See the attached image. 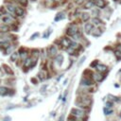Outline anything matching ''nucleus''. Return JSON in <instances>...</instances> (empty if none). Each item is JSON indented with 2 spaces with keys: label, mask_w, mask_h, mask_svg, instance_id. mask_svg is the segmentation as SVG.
Segmentation results:
<instances>
[{
  "label": "nucleus",
  "mask_w": 121,
  "mask_h": 121,
  "mask_svg": "<svg viewBox=\"0 0 121 121\" xmlns=\"http://www.w3.org/2000/svg\"><path fill=\"white\" fill-rule=\"evenodd\" d=\"M17 16H23L24 13H25V11H24V10L22 8H19V7H15V12H14Z\"/></svg>",
  "instance_id": "6e6552de"
},
{
  "label": "nucleus",
  "mask_w": 121,
  "mask_h": 121,
  "mask_svg": "<svg viewBox=\"0 0 121 121\" xmlns=\"http://www.w3.org/2000/svg\"><path fill=\"white\" fill-rule=\"evenodd\" d=\"M71 114L74 116H77V117H83L84 116V112L81 111V110H79V109H73L71 112Z\"/></svg>",
  "instance_id": "f03ea898"
},
{
  "label": "nucleus",
  "mask_w": 121,
  "mask_h": 121,
  "mask_svg": "<svg viewBox=\"0 0 121 121\" xmlns=\"http://www.w3.org/2000/svg\"><path fill=\"white\" fill-rule=\"evenodd\" d=\"M81 84H82V85H92V84H93V81H92L90 79L84 78V79L81 80Z\"/></svg>",
  "instance_id": "9d476101"
},
{
  "label": "nucleus",
  "mask_w": 121,
  "mask_h": 121,
  "mask_svg": "<svg viewBox=\"0 0 121 121\" xmlns=\"http://www.w3.org/2000/svg\"><path fill=\"white\" fill-rule=\"evenodd\" d=\"M93 35L94 36H100L101 35V31L99 29H95V31L93 32Z\"/></svg>",
  "instance_id": "5701e85b"
},
{
  "label": "nucleus",
  "mask_w": 121,
  "mask_h": 121,
  "mask_svg": "<svg viewBox=\"0 0 121 121\" xmlns=\"http://www.w3.org/2000/svg\"><path fill=\"white\" fill-rule=\"evenodd\" d=\"M32 1H35V0H32Z\"/></svg>",
  "instance_id": "473e14b6"
},
{
  "label": "nucleus",
  "mask_w": 121,
  "mask_h": 121,
  "mask_svg": "<svg viewBox=\"0 0 121 121\" xmlns=\"http://www.w3.org/2000/svg\"><path fill=\"white\" fill-rule=\"evenodd\" d=\"M93 5H94V2L93 1H89V2H87L86 4H85V9H90V8H92L93 7Z\"/></svg>",
  "instance_id": "4be33fe9"
},
{
  "label": "nucleus",
  "mask_w": 121,
  "mask_h": 121,
  "mask_svg": "<svg viewBox=\"0 0 121 121\" xmlns=\"http://www.w3.org/2000/svg\"><path fill=\"white\" fill-rule=\"evenodd\" d=\"M96 70H98L99 72H100V73H102V72H105L107 70V66L106 65H103V64H98L95 66Z\"/></svg>",
  "instance_id": "0eeeda50"
},
{
  "label": "nucleus",
  "mask_w": 121,
  "mask_h": 121,
  "mask_svg": "<svg viewBox=\"0 0 121 121\" xmlns=\"http://www.w3.org/2000/svg\"><path fill=\"white\" fill-rule=\"evenodd\" d=\"M93 23L95 24V25H100V24H101V21H100L99 18H94V19H93Z\"/></svg>",
  "instance_id": "b1692460"
},
{
  "label": "nucleus",
  "mask_w": 121,
  "mask_h": 121,
  "mask_svg": "<svg viewBox=\"0 0 121 121\" xmlns=\"http://www.w3.org/2000/svg\"><path fill=\"white\" fill-rule=\"evenodd\" d=\"M4 120H5V121H10V120H11V117H6Z\"/></svg>",
  "instance_id": "7c9ffc66"
},
{
  "label": "nucleus",
  "mask_w": 121,
  "mask_h": 121,
  "mask_svg": "<svg viewBox=\"0 0 121 121\" xmlns=\"http://www.w3.org/2000/svg\"><path fill=\"white\" fill-rule=\"evenodd\" d=\"M103 111H104V114H105L106 115H108V114H111L113 113V111H112L110 108H107V107H105Z\"/></svg>",
  "instance_id": "412c9836"
},
{
  "label": "nucleus",
  "mask_w": 121,
  "mask_h": 121,
  "mask_svg": "<svg viewBox=\"0 0 121 121\" xmlns=\"http://www.w3.org/2000/svg\"><path fill=\"white\" fill-rule=\"evenodd\" d=\"M94 78H95V80L96 81H101L103 80V77H102L101 74H95V75H94Z\"/></svg>",
  "instance_id": "f3484780"
},
{
  "label": "nucleus",
  "mask_w": 121,
  "mask_h": 121,
  "mask_svg": "<svg viewBox=\"0 0 121 121\" xmlns=\"http://www.w3.org/2000/svg\"><path fill=\"white\" fill-rule=\"evenodd\" d=\"M47 53H48V55H49L50 57H54L57 54V48H56V46H54V45L49 46V47H48Z\"/></svg>",
  "instance_id": "7ed1b4c3"
},
{
  "label": "nucleus",
  "mask_w": 121,
  "mask_h": 121,
  "mask_svg": "<svg viewBox=\"0 0 121 121\" xmlns=\"http://www.w3.org/2000/svg\"><path fill=\"white\" fill-rule=\"evenodd\" d=\"M81 18H82V20H83L84 22H86L87 20H89L90 16H89L88 13H82V14H81Z\"/></svg>",
  "instance_id": "aec40b11"
},
{
  "label": "nucleus",
  "mask_w": 121,
  "mask_h": 121,
  "mask_svg": "<svg viewBox=\"0 0 121 121\" xmlns=\"http://www.w3.org/2000/svg\"><path fill=\"white\" fill-rule=\"evenodd\" d=\"M3 21H4L5 23H7V24H12V23L14 22V19H13L11 15H5V16L3 17Z\"/></svg>",
  "instance_id": "423d86ee"
},
{
  "label": "nucleus",
  "mask_w": 121,
  "mask_h": 121,
  "mask_svg": "<svg viewBox=\"0 0 121 121\" xmlns=\"http://www.w3.org/2000/svg\"><path fill=\"white\" fill-rule=\"evenodd\" d=\"M27 56H28V53H27V52H24V53H21V58H22V59H24V60H25V59H27V58H28Z\"/></svg>",
  "instance_id": "bb28decb"
},
{
  "label": "nucleus",
  "mask_w": 121,
  "mask_h": 121,
  "mask_svg": "<svg viewBox=\"0 0 121 121\" xmlns=\"http://www.w3.org/2000/svg\"><path fill=\"white\" fill-rule=\"evenodd\" d=\"M17 58H18V53H17V52H13V53L11 54V60L12 62L16 61Z\"/></svg>",
  "instance_id": "a211bd4d"
},
{
  "label": "nucleus",
  "mask_w": 121,
  "mask_h": 121,
  "mask_svg": "<svg viewBox=\"0 0 121 121\" xmlns=\"http://www.w3.org/2000/svg\"><path fill=\"white\" fill-rule=\"evenodd\" d=\"M64 18V14L62 12V13H58L57 14V16H56V18H55V21H59V20H61V19H63Z\"/></svg>",
  "instance_id": "6ab92c4d"
},
{
  "label": "nucleus",
  "mask_w": 121,
  "mask_h": 121,
  "mask_svg": "<svg viewBox=\"0 0 121 121\" xmlns=\"http://www.w3.org/2000/svg\"><path fill=\"white\" fill-rule=\"evenodd\" d=\"M55 2H59V1H61V0H54Z\"/></svg>",
  "instance_id": "2f4dec72"
},
{
  "label": "nucleus",
  "mask_w": 121,
  "mask_h": 121,
  "mask_svg": "<svg viewBox=\"0 0 121 121\" xmlns=\"http://www.w3.org/2000/svg\"><path fill=\"white\" fill-rule=\"evenodd\" d=\"M94 4L95 6H98L99 8H104L106 6V2L104 1V0H95V1L94 2Z\"/></svg>",
  "instance_id": "39448f33"
},
{
  "label": "nucleus",
  "mask_w": 121,
  "mask_h": 121,
  "mask_svg": "<svg viewBox=\"0 0 121 121\" xmlns=\"http://www.w3.org/2000/svg\"><path fill=\"white\" fill-rule=\"evenodd\" d=\"M71 43H72V42H71L68 38H62V41H61L62 45L64 46V47H69V46L71 45Z\"/></svg>",
  "instance_id": "20e7f679"
},
{
  "label": "nucleus",
  "mask_w": 121,
  "mask_h": 121,
  "mask_svg": "<svg viewBox=\"0 0 121 121\" xmlns=\"http://www.w3.org/2000/svg\"><path fill=\"white\" fill-rule=\"evenodd\" d=\"M36 36H39V33H35L33 36H31V38H30V39H31V40H33V39H35V37H36Z\"/></svg>",
  "instance_id": "c756f323"
},
{
  "label": "nucleus",
  "mask_w": 121,
  "mask_h": 121,
  "mask_svg": "<svg viewBox=\"0 0 121 121\" xmlns=\"http://www.w3.org/2000/svg\"><path fill=\"white\" fill-rule=\"evenodd\" d=\"M3 67H4V69H5V71L7 72V73L9 74V75H13V71L8 66V65H6V64H4L3 65Z\"/></svg>",
  "instance_id": "2eb2a0df"
},
{
  "label": "nucleus",
  "mask_w": 121,
  "mask_h": 121,
  "mask_svg": "<svg viewBox=\"0 0 121 121\" xmlns=\"http://www.w3.org/2000/svg\"><path fill=\"white\" fill-rule=\"evenodd\" d=\"M10 30V28L8 25H2L0 26V32H8Z\"/></svg>",
  "instance_id": "f8f14e48"
},
{
  "label": "nucleus",
  "mask_w": 121,
  "mask_h": 121,
  "mask_svg": "<svg viewBox=\"0 0 121 121\" xmlns=\"http://www.w3.org/2000/svg\"><path fill=\"white\" fill-rule=\"evenodd\" d=\"M62 60H63V57L62 55H58L57 56V59H56V62L58 65H61L62 63Z\"/></svg>",
  "instance_id": "dca6fc26"
},
{
  "label": "nucleus",
  "mask_w": 121,
  "mask_h": 121,
  "mask_svg": "<svg viewBox=\"0 0 121 121\" xmlns=\"http://www.w3.org/2000/svg\"><path fill=\"white\" fill-rule=\"evenodd\" d=\"M98 65V61H95V62H94L92 64H91V66H96Z\"/></svg>",
  "instance_id": "c85d7f7f"
},
{
  "label": "nucleus",
  "mask_w": 121,
  "mask_h": 121,
  "mask_svg": "<svg viewBox=\"0 0 121 121\" xmlns=\"http://www.w3.org/2000/svg\"><path fill=\"white\" fill-rule=\"evenodd\" d=\"M84 29H85L86 33H90L91 30L93 29V25H92V24H89V23H88V24H86V25H85Z\"/></svg>",
  "instance_id": "ddd939ff"
},
{
  "label": "nucleus",
  "mask_w": 121,
  "mask_h": 121,
  "mask_svg": "<svg viewBox=\"0 0 121 121\" xmlns=\"http://www.w3.org/2000/svg\"><path fill=\"white\" fill-rule=\"evenodd\" d=\"M79 33V29H78V27H77V25L76 24H71V25L68 27V29H67V34L69 35V36H75V35H77Z\"/></svg>",
  "instance_id": "f257e3e1"
},
{
  "label": "nucleus",
  "mask_w": 121,
  "mask_h": 121,
  "mask_svg": "<svg viewBox=\"0 0 121 121\" xmlns=\"http://www.w3.org/2000/svg\"><path fill=\"white\" fill-rule=\"evenodd\" d=\"M8 93H9V90H8V88H6V87H0V95H8Z\"/></svg>",
  "instance_id": "9b49d317"
},
{
  "label": "nucleus",
  "mask_w": 121,
  "mask_h": 121,
  "mask_svg": "<svg viewBox=\"0 0 121 121\" xmlns=\"http://www.w3.org/2000/svg\"><path fill=\"white\" fill-rule=\"evenodd\" d=\"M114 54H115L117 60H120V59H121V45H118V46H117V48H116V50H115Z\"/></svg>",
  "instance_id": "1a4fd4ad"
},
{
  "label": "nucleus",
  "mask_w": 121,
  "mask_h": 121,
  "mask_svg": "<svg viewBox=\"0 0 121 121\" xmlns=\"http://www.w3.org/2000/svg\"><path fill=\"white\" fill-rule=\"evenodd\" d=\"M19 3L22 4L23 6H27L28 5V0H18Z\"/></svg>",
  "instance_id": "393cba45"
},
{
  "label": "nucleus",
  "mask_w": 121,
  "mask_h": 121,
  "mask_svg": "<svg viewBox=\"0 0 121 121\" xmlns=\"http://www.w3.org/2000/svg\"><path fill=\"white\" fill-rule=\"evenodd\" d=\"M112 105H113V103H112V102H108V103L106 104V107H107V108H111V107H112Z\"/></svg>",
  "instance_id": "cd10ccee"
},
{
  "label": "nucleus",
  "mask_w": 121,
  "mask_h": 121,
  "mask_svg": "<svg viewBox=\"0 0 121 121\" xmlns=\"http://www.w3.org/2000/svg\"><path fill=\"white\" fill-rule=\"evenodd\" d=\"M7 10L10 12H11V13H14L15 12V7L13 5H11V4H8L7 5Z\"/></svg>",
  "instance_id": "4468645a"
},
{
  "label": "nucleus",
  "mask_w": 121,
  "mask_h": 121,
  "mask_svg": "<svg viewBox=\"0 0 121 121\" xmlns=\"http://www.w3.org/2000/svg\"><path fill=\"white\" fill-rule=\"evenodd\" d=\"M44 73L43 71H42V72H40V73H39V78H40V80H41V81H44V80L45 79V77H44Z\"/></svg>",
  "instance_id": "a878e982"
}]
</instances>
